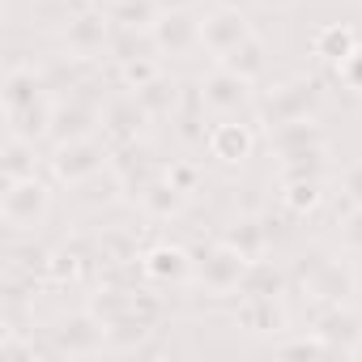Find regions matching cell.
Here are the masks:
<instances>
[{"instance_id":"cell-6","label":"cell","mask_w":362,"mask_h":362,"mask_svg":"<svg viewBox=\"0 0 362 362\" xmlns=\"http://www.w3.org/2000/svg\"><path fill=\"white\" fill-rule=\"evenodd\" d=\"M247 269H252V260L239 252V247H230L226 239L218 243V247H209V256L201 260V286L209 290V294H230V290H243V277H247Z\"/></svg>"},{"instance_id":"cell-23","label":"cell","mask_w":362,"mask_h":362,"mask_svg":"<svg viewBox=\"0 0 362 362\" xmlns=\"http://www.w3.org/2000/svg\"><path fill=\"white\" fill-rule=\"evenodd\" d=\"M218 64H226V69H235L239 77L256 81V77L264 73V64H269V60H264V43H260V39L252 35V39H243V43H239V47H235L230 56H222Z\"/></svg>"},{"instance_id":"cell-7","label":"cell","mask_w":362,"mask_h":362,"mask_svg":"<svg viewBox=\"0 0 362 362\" xmlns=\"http://www.w3.org/2000/svg\"><path fill=\"white\" fill-rule=\"evenodd\" d=\"M243 39H252L247 13H239V9H209V13L201 18V47H205L214 60L230 56Z\"/></svg>"},{"instance_id":"cell-8","label":"cell","mask_w":362,"mask_h":362,"mask_svg":"<svg viewBox=\"0 0 362 362\" xmlns=\"http://www.w3.org/2000/svg\"><path fill=\"white\" fill-rule=\"evenodd\" d=\"M149 39L158 47V56H184V52L201 47V22L184 9H170V13H158V22L149 26Z\"/></svg>"},{"instance_id":"cell-36","label":"cell","mask_w":362,"mask_h":362,"mask_svg":"<svg viewBox=\"0 0 362 362\" xmlns=\"http://www.w3.org/2000/svg\"><path fill=\"white\" fill-rule=\"evenodd\" d=\"M260 5H269V9H281V5H290V0H260Z\"/></svg>"},{"instance_id":"cell-5","label":"cell","mask_w":362,"mask_h":362,"mask_svg":"<svg viewBox=\"0 0 362 362\" xmlns=\"http://www.w3.org/2000/svg\"><path fill=\"white\" fill-rule=\"evenodd\" d=\"M107 349V324L86 307V311H73L56 324V354H69V358H90V354H103Z\"/></svg>"},{"instance_id":"cell-29","label":"cell","mask_w":362,"mask_h":362,"mask_svg":"<svg viewBox=\"0 0 362 362\" xmlns=\"http://www.w3.org/2000/svg\"><path fill=\"white\" fill-rule=\"evenodd\" d=\"M103 260L107 264H124V260H141L136 256V239L132 235H124V230H111V235H103Z\"/></svg>"},{"instance_id":"cell-3","label":"cell","mask_w":362,"mask_h":362,"mask_svg":"<svg viewBox=\"0 0 362 362\" xmlns=\"http://www.w3.org/2000/svg\"><path fill=\"white\" fill-rule=\"evenodd\" d=\"M52 209V188L39 175L30 179H9L5 197H0V218H5L9 230H35Z\"/></svg>"},{"instance_id":"cell-26","label":"cell","mask_w":362,"mask_h":362,"mask_svg":"<svg viewBox=\"0 0 362 362\" xmlns=\"http://www.w3.org/2000/svg\"><path fill=\"white\" fill-rule=\"evenodd\" d=\"M30 175H35V141L9 132V141H5V184L9 179H30Z\"/></svg>"},{"instance_id":"cell-25","label":"cell","mask_w":362,"mask_h":362,"mask_svg":"<svg viewBox=\"0 0 362 362\" xmlns=\"http://www.w3.org/2000/svg\"><path fill=\"white\" fill-rule=\"evenodd\" d=\"M324 201V192H320V179H281V205L290 209V214H311L315 205Z\"/></svg>"},{"instance_id":"cell-27","label":"cell","mask_w":362,"mask_h":362,"mask_svg":"<svg viewBox=\"0 0 362 362\" xmlns=\"http://www.w3.org/2000/svg\"><path fill=\"white\" fill-rule=\"evenodd\" d=\"M153 77H162V64H158L153 52L119 60V81H124V90H141V86H149Z\"/></svg>"},{"instance_id":"cell-12","label":"cell","mask_w":362,"mask_h":362,"mask_svg":"<svg viewBox=\"0 0 362 362\" xmlns=\"http://www.w3.org/2000/svg\"><path fill=\"white\" fill-rule=\"evenodd\" d=\"M136 269L149 277V281H184L192 273V256L179 247V243H153L141 252Z\"/></svg>"},{"instance_id":"cell-30","label":"cell","mask_w":362,"mask_h":362,"mask_svg":"<svg viewBox=\"0 0 362 362\" xmlns=\"http://www.w3.org/2000/svg\"><path fill=\"white\" fill-rule=\"evenodd\" d=\"M273 349H277V354H298V358H307V354H332V345H328L320 332H311V337H286V341H277Z\"/></svg>"},{"instance_id":"cell-9","label":"cell","mask_w":362,"mask_h":362,"mask_svg":"<svg viewBox=\"0 0 362 362\" xmlns=\"http://www.w3.org/2000/svg\"><path fill=\"white\" fill-rule=\"evenodd\" d=\"M205 149H209L214 162H222V166H239V162L252 158V149H256V132H252L247 124H239V119H222V124H214V128L205 132Z\"/></svg>"},{"instance_id":"cell-21","label":"cell","mask_w":362,"mask_h":362,"mask_svg":"<svg viewBox=\"0 0 362 362\" xmlns=\"http://www.w3.org/2000/svg\"><path fill=\"white\" fill-rule=\"evenodd\" d=\"M107 18L124 30H149L158 22L153 0H107Z\"/></svg>"},{"instance_id":"cell-24","label":"cell","mask_w":362,"mask_h":362,"mask_svg":"<svg viewBox=\"0 0 362 362\" xmlns=\"http://www.w3.org/2000/svg\"><path fill=\"white\" fill-rule=\"evenodd\" d=\"M239 320L252 332H277V328H286V315H281L277 298H247L243 311H239Z\"/></svg>"},{"instance_id":"cell-20","label":"cell","mask_w":362,"mask_h":362,"mask_svg":"<svg viewBox=\"0 0 362 362\" xmlns=\"http://www.w3.org/2000/svg\"><path fill=\"white\" fill-rule=\"evenodd\" d=\"M136 98H141V107L149 111V119H162V115H175V107H179V94H184V90H179V81L175 77H153L149 86H141V90H132Z\"/></svg>"},{"instance_id":"cell-10","label":"cell","mask_w":362,"mask_h":362,"mask_svg":"<svg viewBox=\"0 0 362 362\" xmlns=\"http://www.w3.org/2000/svg\"><path fill=\"white\" fill-rule=\"evenodd\" d=\"M201 103H209L214 111H243L252 103V81L239 77L235 69L218 64L205 81H201Z\"/></svg>"},{"instance_id":"cell-32","label":"cell","mask_w":362,"mask_h":362,"mask_svg":"<svg viewBox=\"0 0 362 362\" xmlns=\"http://www.w3.org/2000/svg\"><path fill=\"white\" fill-rule=\"evenodd\" d=\"M337 81H345V90L362 98V43H358V47H354V56L337 69Z\"/></svg>"},{"instance_id":"cell-35","label":"cell","mask_w":362,"mask_h":362,"mask_svg":"<svg viewBox=\"0 0 362 362\" xmlns=\"http://www.w3.org/2000/svg\"><path fill=\"white\" fill-rule=\"evenodd\" d=\"M341 188H345V201L349 205H362V162H354L341 179Z\"/></svg>"},{"instance_id":"cell-17","label":"cell","mask_w":362,"mask_h":362,"mask_svg":"<svg viewBox=\"0 0 362 362\" xmlns=\"http://www.w3.org/2000/svg\"><path fill=\"white\" fill-rule=\"evenodd\" d=\"M315 332L332 345V354H358V341H362V320H358L354 311L332 307V311L320 320V328H315Z\"/></svg>"},{"instance_id":"cell-15","label":"cell","mask_w":362,"mask_h":362,"mask_svg":"<svg viewBox=\"0 0 362 362\" xmlns=\"http://www.w3.org/2000/svg\"><path fill=\"white\" fill-rule=\"evenodd\" d=\"M354 47H358V30L345 26V22H328V26H320L315 39H311L315 60H324V64H332V69H341V64L354 56Z\"/></svg>"},{"instance_id":"cell-34","label":"cell","mask_w":362,"mask_h":362,"mask_svg":"<svg viewBox=\"0 0 362 362\" xmlns=\"http://www.w3.org/2000/svg\"><path fill=\"white\" fill-rule=\"evenodd\" d=\"M341 239H345V247L362 252V205H349V214L341 222Z\"/></svg>"},{"instance_id":"cell-16","label":"cell","mask_w":362,"mask_h":362,"mask_svg":"<svg viewBox=\"0 0 362 362\" xmlns=\"http://www.w3.org/2000/svg\"><path fill=\"white\" fill-rule=\"evenodd\" d=\"M269 141H273V149L286 158V153H298V149H315V145H324V132H320V119H315V115H303V119H286V124H277V128L269 132Z\"/></svg>"},{"instance_id":"cell-22","label":"cell","mask_w":362,"mask_h":362,"mask_svg":"<svg viewBox=\"0 0 362 362\" xmlns=\"http://www.w3.org/2000/svg\"><path fill=\"white\" fill-rule=\"evenodd\" d=\"M226 243L239 247L247 260H264V247H269V230L256 222V218H239L230 230H226Z\"/></svg>"},{"instance_id":"cell-19","label":"cell","mask_w":362,"mask_h":362,"mask_svg":"<svg viewBox=\"0 0 362 362\" xmlns=\"http://www.w3.org/2000/svg\"><path fill=\"white\" fill-rule=\"evenodd\" d=\"M184 201H188V192H179L166 175H162V179H149V184L141 188V209H145L149 218H158V222L175 218L179 209H184Z\"/></svg>"},{"instance_id":"cell-18","label":"cell","mask_w":362,"mask_h":362,"mask_svg":"<svg viewBox=\"0 0 362 362\" xmlns=\"http://www.w3.org/2000/svg\"><path fill=\"white\" fill-rule=\"evenodd\" d=\"M311 294L324 298V303H332V307H341V303L354 294V277H349V269H341L337 260H320L315 273H311Z\"/></svg>"},{"instance_id":"cell-33","label":"cell","mask_w":362,"mask_h":362,"mask_svg":"<svg viewBox=\"0 0 362 362\" xmlns=\"http://www.w3.org/2000/svg\"><path fill=\"white\" fill-rule=\"evenodd\" d=\"M56 281H69V277H77V252H69V247H60V252H52L47 256V264H43Z\"/></svg>"},{"instance_id":"cell-4","label":"cell","mask_w":362,"mask_h":362,"mask_svg":"<svg viewBox=\"0 0 362 362\" xmlns=\"http://www.w3.org/2000/svg\"><path fill=\"white\" fill-rule=\"evenodd\" d=\"M315 103H320V90H315V81H307V77H294V81H281V86H273V90L264 94L260 111H264L269 128H277V124H286V119L315 115Z\"/></svg>"},{"instance_id":"cell-31","label":"cell","mask_w":362,"mask_h":362,"mask_svg":"<svg viewBox=\"0 0 362 362\" xmlns=\"http://www.w3.org/2000/svg\"><path fill=\"white\" fill-rule=\"evenodd\" d=\"M166 179H170L179 192H197L201 170H197V162H170V166H166Z\"/></svg>"},{"instance_id":"cell-14","label":"cell","mask_w":362,"mask_h":362,"mask_svg":"<svg viewBox=\"0 0 362 362\" xmlns=\"http://www.w3.org/2000/svg\"><path fill=\"white\" fill-rule=\"evenodd\" d=\"M98 119H103V111H98L94 103H81V98H69V103H56V115H52V136H56V141H73V136H90Z\"/></svg>"},{"instance_id":"cell-11","label":"cell","mask_w":362,"mask_h":362,"mask_svg":"<svg viewBox=\"0 0 362 362\" xmlns=\"http://www.w3.org/2000/svg\"><path fill=\"white\" fill-rule=\"evenodd\" d=\"M111 26H115V22H111L103 9H86L81 18H73V22H69L64 43H69V52H73V56L94 60L103 47H111Z\"/></svg>"},{"instance_id":"cell-13","label":"cell","mask_w":362,"mask_h":362,"mask_svg":"<svg viewBox=\"0 0 362 362\" xmlns=\"http://www.w3.org/2000/svg\"><path fill=\"white\" fill-rule=\"evenodd\" d=\"M145 119H149V111L141 107L136 94H119V98H111L107 111H103V128H107L115 141H124V145H132V141L141 136Z\"/></svg>"},{"instance_id":"cell-2","label":"cell","mask_w":362,"mask_h":362,"mask_svg":"<svg viewBox=\"0 0 362 362\" xmlns=\"http://www.w3.org/2000/svg\"><path fill=\"white\" fill-rule=\"evenodd\" d=\"M52 162V175L69 188H81L111 162V149L90 132V136H73V141H56V153L47 158Z\"/></svg>"},{"instance_id":"cell-1","label":"cell","mask_w":362,"mask_h":362,"mask_svg":"<svg viewBox=\"0 0 362 362\" xmlns=\"http://www.w3.org/2000/svg\"><path fill=\"white\" fill-rule=\"evenodd\" d=\"M5 119H9V132L26 136V141H39L52 132V115H56V103L47 94V81L30 69V64H13L5 73Z\"/></svg>"},{"instance_id":"cell-28","label":"cell","mask_w":362,"mask_h":362,"mask_svg":"<svg viewBox=\"0 0 362 362\" xmlns=\"http://www.w3.org/2000/svg\"><path fill=\"white\" fill-rule=\"evenodd\" d=\"M277 290H281V273L269 269L264 260H252V269L243 277V294L247 298H277Z\"/></svg>"}]
</instances>
